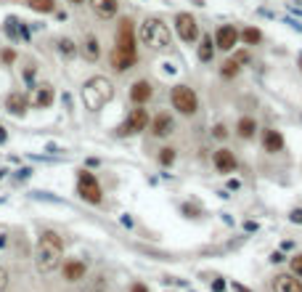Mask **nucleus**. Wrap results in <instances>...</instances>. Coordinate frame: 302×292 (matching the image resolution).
Returning a JSON list of instances; mask_svg holds the SVG:
<instances>
[{"label":"nucleus","instance_id":"nucleus-28","mask_svg":"<svg viewBox=\"0 0 302 292\" xmlns=\"http://www.w3.org/2000/svg\"><path fill=\"white\" fill-rule=\"evenodd\" d=\"M8 287V271L3 268V266H0V292H3Z\"/></svg>","mask_w":302,"mask_h":292},{"label":"nucleus","instance_id":"nucleus-26","mask_svg":"<svg viewBox=\"0 0 302 292\" xmlns=\"http://www.w3.org/2000/svg\"><path fill=\"white\" fill-rule=\"evenodd\" d=\"M172 160H175V149H162L159 162H162V165H172Z\"/></svg>","mask_w":302,"mask_h":292},{"label":"nucleus","instance_id":"nucleus-13","mask_svg":"<svg viewBox=\"0 0 302 292\" xmlns=\"http://www.w3.org/2000/svg\"><path fill=\"white\" fill-rule=\"evenodd\" d=\"M90 6H93V11L98 13L101 19H111L117 13V8H119L117 0H90Z\"/></svg>","mask_w":302,"mask_h":292},{"label":"nucleus","instance_id":"nucleus-21","mask_svg":"<svg viewBox=\"0 0 302 292\" xmlns=\"http://www.w3.org/2000/svg\"><path fill=\"white\" fill-rule=\"evenodd\" d=\"M238 135H241V138H252L254 135V120L252 117H241V120H238Z\"/></svg>","mask_w":302,"mask_h":292},{"label":"nucleus","instance_id":"nucleus-22","mask_svg":"<svg viewBox=\"0 0 302 292\" xmlns=\"http://www.w3.org/2000/svg\"><path fill=\"white\" fill-rule=\"evenodd\" d=\"M29 8L37 11V13H51L56 8V3L53 0H29Z\"/></svg>","mask_w":302,"mask_h":292},{"label":"nucleus","instance_id":"nucleus-38","mask_svg":"<svg viewBox=\"0 0 302 292\" xmlns=\"http://www.w3.org/2000/svg\"><path fill=\"white\" fill-rule=\"evenodd\" d=\"M69 3H83V0H69Z\"/></svg>","mask_w":302,"mask_h":292},{"label":"nucleus","instance_id":"nucleus-30","mask_svg":"<svg viewBox=\"0 0 302 292\" xmlns=\"http://www.w3.org/2000/svg\"><path fill=\"white\" fill-rule=\"evenodd\" d=\"M289 218H292V223H302V210H294Z\"/></svg>","mask_w":302,"mask_h":292},{"label":"nucleus","instance_id":"nucleus-27","mask_svg":"<svg viewBox=\"0 0 302 292\" xmlns=\"http://www.w3.org/2000/svg\"><path fill=\"white\" fill-rule=\"evenodd\" d=\"M292 271H294V276H302V255L292 258Z\"/></svg>","mask_w":302,"mask_h":292},{"label":"nucleus","instance_id":"nucleus-33","mask_svg":"<svg viewBox=\"0 0 302 292\" xmlns=\"http://www.w3.org/2000/svg\"><path fill=\"white\" fill-rule=\"evenodd\" d=\"M236 61H238V64H244V61H249V56L241 51V53H236Z\"/></svg>","mask_w":302,"mask_h":292},{"label":"nucleus","instance_id":"nucleus-15","mask_svg":"<svg viewBox=\"0 0 302 292\" xmlns=\"http://www.w3.org/2000/svg\"><path fill=\"white\" fill-rule=\"evenodd\" d=\"M83 276H85V263H79V260H69L64 266V279L67 282H79Z\"/></svg>","mask_w":302,"mask_h":292},{"label":"nucleus","instance_id":"nucleus-1","mask_svg":"<svg viewBox=\"0 0 302 292\" xmlns=\"http://www.w3.org/2000/svg\"><path fill=\"white\" fill-rule=\"evenodd\" d=\"M135 29L130 19H122L119 32H117V45L111 51V67L117 72H127L130 67H135L138 61V48H135Z\"/></svg>","mask_w":302,"mask_h":292},{"label":"nucleus","instance_id":"nucleus-3","mask_svg":"<svg viewBox=\"0 0 302 292\" xmlns=\"http://www.w3.org/2000/svg\"><path fill=\"white\" fill-rule=\"evenodd\" d=\"M114 99V85H111L106 77H90L83 85V101L90 112H98Z\"/></svg>","mask_w":302,"mask_h":292},{"label":"nucleus","instance_id":"nucleus-31","mask_svg":"<svg viewBox=\"0 0 302 292\" xmlns=\"http://www.w3.org/2000/svg\"><path fill=\"white\" fill-rule=\"evenodd\" d=\"M212 289H215V292L226 289V282H223V279H215V282H212Z\"/></svg>","mask_w":302,"mask_h":292},{"label":"nucleus","instance_id":"nucleus-19","mask_svg":"<svg viewBox=\"0 0 302 292\" xmlns=\"http://www.w3.org/2000/svg\"><path fill=\"white\" fill-rule=\"evenodd\" d=\"M98 53H101V48H98V40H95L93 35H90V37H85V43H83V56H85L88 61H95V59H98Z\"/></svg>","mask_w":302,"mask_h":292},{"label":"nucleus","instance_id":"nucleus-20","mask_svg":"<svg viewBox=\"0 0 302 292\" xmlns=\"http://www.w3.org/2000/svg\"><path fill=\"white\" fill-rule=\"evenodd\" d=\"M212 53H215V43H212V37H202V45H199V59H202V61H210V59H212Z\"/></svg>","mask_w":302,"mask_h":292},{"label":"nucleus","instance_id":"nucleus-36","mask_svg":"<svg viewBox=\"0 0 302 292\" xmlns=\"http://www.w3.org/2000/svg\"><path fill=\"white\" fill-rule=\"evenodd\" d=\"M6 138H8V135H6V130H3V128H0V144H3V141H6Z\"/></svg>","mask_w":302,"mask_h":292},{"label":"nucleus","instance_id":"nucleus-24","mask_svg":"<svg viewBox=\"0 0 302 292\" xmlns=\"http://www.w3.org/2000/svg\"><path fill=\"white\" fill-rule=\"evenodd\" d=\"M241 40L249 43V45H254V43H260V40H263V35H260V29L249 27V29H244V32H241Z\"/></svg>","mask_w":302,"mask_h":292},{"label":"nucleus","instance_id":"nucleus-17","mask_svg":"<svg viewBox=\"0 0 302 292\" xmlns=\"http://www.w3.org/2000/svg\"><path fill=\"white\" fill-rule=\"evenodd\" d=\"M263 146H265V151H281V149H284V138H281V133H278V130H265Z\"/></svg>","mask_w":302,"mask_h":292},{"label":"nucleus","instance_id":"nucleus-5","mask_svg":"<svg viewBox=\"0 0 302 292\" xmlns=\"http://www.w3.org/2000/svg\"><path fill=\"white\" fill-rule=\"evenodd\" d=\"M170 99H172V106H175V109L183 112V114H194L196 106H199L196 93H194V90H191L188 85H175Z\"/></svg>","mask_w":302,"mask_h":292},{"label":"nucleus","instance_id":"nucleus-16","mask_svg":"<svg viewBox=\"0 0 302 292\" xmlns=\"http://www.w3.org/2000/svg\"><path fill=\"white\" fill-rule=\"evenodd\" d=\"M130 99H133L135 104H143V101H149V99H151V85H149L146 80H140V83H133V88H130Z\"/></svg>","mask_w":302,"mask_h":292},{"label":"nucleus","instance_id":"nucleus-7","mask_svg":"<svg viewBox=\"0 0 302 292\" xmlns=\"http://www.w3.org/2000/svg\"><path fill=\"white\" fill-rule=\"evenodd\" d=\"M146 125H149V112L138 106V109L130 112V117L125 120V125H122L117 133H119V135H133V133H140Z\"/></svg>","mask_w":302,"mask_h":292},{"label":"nucleus","instance_id":"nucleus-11","mask_svg":"<svg viewBox=\"0 0 302 292\" xmlns=\"http://www.w3.org/2000/svg\"><path fill=\"white\" fill-rule=\"evenodd\" d=\"M215 167H217L220 173H233V170H236V157H233V151H228V149L215 151Z\"/></svg>","mask_w":302,"mask_h":292},{"label":"nucleus","instance_id":"nucleus-9","mask_svg":"<svg viewBox=\"0 0 302 292\" xmlns=\"http://www.w3.org/2000/svg\"><path fill=\"white\" fill-rule=\"evenodd\" d=\"M236 40H238V32L231 27V24H223L220 29H217V35H215V48H220V51H231L233 45H236Z\"/></svg>","mask_w":302,"mask_h":292},{"label":"nucleus","instance_id":"nucleus-39","mask_svg":"<svg viewBox=\"0 0 302 292\" xmlns=\"http://www.w3.org/2000/svg\"><path fill=\"white\" fill-rule=\"evenodd\" d=\"M3 173H6V170H0V178H3Z\"/></svg>","mask_w":302,"mask_h":292},{"label":"nucleus","instance_id":"nucleus-18","mask_svg":"<svg viewBox=\"0 0 302 292\" xmlns=\"http://www.w3.org/2000/svg\"><path fill=\"white\" fill-rule=\"evenodd\" d=\"M151 128H154V135H162V138H165V135L172 133V120H170L167 114H156Z\"/></svg>","mask_w":302,"mask_h":292},{"label":"nucleus","instance_id":"nucleus-34","mask_svg":"<svg viewBox=\"0 0 302 292\" xmlns=\"http://www.w3.org/2000/svg\"><path fill=\"white\" fill-rule=\"evenodd\" d=\"M270 260H273V263H281L284 255H281V252H273V258H270Z\"/></svg>","mask_w":302,"mask_h":292},{"label":"nucleus","instance_id":"nucleus-32","mask_svg":"<svg viewBox=\"0 0 302 292\" xmlns=\"http://www.w3.org/2000/svg\"><path fill=\"white\" fill-rule=\"evenodd\" d=\"M13 59H16V53H13V51H3V61H6V64H11Z\"/></svg>","mask_w":302,"mask_h":292},{"label":"nucleus","instance_id":"nucleus-25","mask_svg":"<svg viewBox=\"0 0 302 292\" xmlns=\"http://www.w3.org/2000/svg\"><path fill=\"white\" fill-rule=\"evenodd\" d=\"M223 77H236L238 74V61L236 59H231V61H226V64H223Z\"/></svg>","mask_w":302,"mask_h":292},{"label":"nucleus","instance_id":"nucleus-2","mask_svg":"<svg viewBox=\"0 0 302 292\" xmlns=\"http://www.w3.org/2000/svg\"><path fill=\"white\" fill-rule=\"evenodd\" d=\"M64 258V242L56 231H43L35 247V266L40 274H51L61 266Z\"/></svg>","mask_w":302,"mask_h":292},{"label":"nucleus","instance_id":"nucleus-23","mask_svg":"<svg viewBox=\"0 0 302 292\" xmlns=\"http://www.w3.org/2000/svg\"><path fill=\"white\" fill-rule=\"evenodd\" d=\"M58 51H61V56H67V59H72L74 53H77V45L69 40V37H64V40H58Z\"/></svg>","mask_w":302,"mask_h":292},{"label":"nucleus","instance_id":"nucleus-29","mask_svg":"<svg viewBox=\"0 0 302 292\" xmlns=\"http://www.w3.org/2000/svg\"><path fill=\"white\" fill-rule=\"evenodd\" d=\"M226 133H228V130H226V125H215V130H212V135H215V138H226Z\"/></svg>","mask_w":302,"mask_h":292},{"label":"nucleus","instance_id":"nucleus-6","mask_svg":"<svg viewBox=\"0 0 302 292\" xmlns=\"http://www.w3.org/2000/svg\"><path fill=\"white\" fill-rule=\"evenodd\" d=\"M77 191H79V197H83L85 202H90V205H98V202H101V186H98V181H95V176L88 173V170H79Z\"/></svg>","mask_w":302,"mask_h":292},{"label":"nucleus","instance_id":"nucleus-4","mask_svg":"<svg viewBox=\"0 0 302 292\" xmlns=\"http://www.w3.org/2000/svg\"><path fill=\"white\" fill-rule=\"evenodd\" d=\"M140 43L143 45H149V48L154 51H165L170 48V29L162 19H146L140 24Z\"/></svg>","mask_w":302,"mask_h":292},{"label":"nucleus","instance_id":"nucleus-40","mask_svg":"<svg viewBox=\"0 0 302 292\" xmlns=\"http://www.w3.org/2000/svg\"><path fill=\"white\" fill-rule=\"evenodd\" d=\"M299 67H302V56H299Z\"/></svg>","mask_w":302,"mask_h":292},{"label":"nucleus","instance_id":"nucleus-35","mask_svg":"<svg viewBox=\"0 0 302 292\" xmlns=\"http://www.w3.org/2000/svg\"><path fill=\"white\" fill-rule=\"evenodd\" d=\"M133 292H149V289L143 287V284H133Z\"/></svg>","mask_w":302,"mask_h":292},{"label":"nucleus","instance_id":"nucleus-14","mask_svg":"<svg viewBox=\"0 0 302 292\" xmlns=\"http://www.w3.org/2000/svg\"><path fill=\"white\" fill-rule=\"evenodd\" d=\"M6 106H8L11 114H24L27 106H29V99L22 96V93H11V96L6 99Z\"/></svg>","mask_w":302,"mask_h":292},{"label":"nucleus","instance_id":"nucleus-10","mask_svg":"<svg viewBox=\"0 0 302 292\" xmlns=\"http://www.w3.org/2000/svg\"><path fill=\"white\" fill-rule=\"evenodd\" d=\"M273 292H302V282L292 274H276L273 276Z\"/></svg>","mask_w":302,"mask_h":292},{"label":"nucleus","instance_id":"nucleus-8","mask_svg":"<svg viewBox=\"0 0 302 292\" xmlns=\"http://www.w3.org/2000/svg\"><path fill=\"white\" fill-rule=\"evenodd\" d=\"M175 27H178V35H180V40H186V43H194V40L199 37L196 19L191 16V13H178V19H175Z\"/></svg>","mask_w":302,"mask_h":292},{"label":"nucleus","instance_id":"nucleus-12","mask_svg":"<svg viewBox=\"0 0 302 292\" xmlns=\"http://www.w3.org/2000/svg\"><path fill=\"white\" fill-rule=\"evenodd\" d=\"M53 104V88L51 85H40L35 88V93H32V106H37V109H45V106Z\"/></svg>","mask_w":302,"mask_h":292},{"label":"nucleus","instance_id":"nucleus-37","mask_svg":"<svg viewBox=\"0 0 302 292\" xmlns=\"http://www.w3.org/2000/svg\"><path fill=\"white\" fill-rule=\"evenodd\" d=\"M236 292H249L247 287H241V284H236Z\"/></svg>","mask_w":302,"mask_h":292}]
</instances>
